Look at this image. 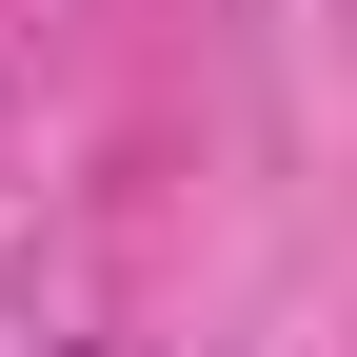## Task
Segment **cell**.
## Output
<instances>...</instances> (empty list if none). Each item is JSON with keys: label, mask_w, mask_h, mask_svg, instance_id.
<instances>
[{"label": "cell", "mask_w": 357, "mask_h": 357, "mask_svg": "<svg viewBox=\"0 0 357 357\" xmlns=\"http://www.w3.org/2000/svg\"><path fill=\"white\" fill-rule=\"evenodd\" d=\"M60 357H79V337H60Z\"/></svg>", "instance_id": "obj_1"}]
</instances>
